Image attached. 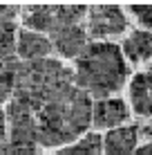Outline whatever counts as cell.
<instances>
[{"mask_svg": "<svg viewBox=\"0 0 152 155\" xmlns=\"http://www.w3.org/2000/svg\"><path fill=\"white\" fill-rule=\"evenodd\" d=\"M74 83L83 92L96 99H107L116 94L128 81V61L114 43L94 41L83 50L74 63Z\"/></svg>", "mask_w": 152, "mask_h": 155, "instance_id": "7a4b0ae2", "label": "cell"}, {"mask_svg": "<svg viewBox=\"0 0 152 155\" xmlns=\"http://www.w3.org/2000/svg\"><path fill=\"white\" fill-rule=\"evenodd\" d=\"M130 106L137 117H152V72H137L130 79Z\"/></svg>", "mask_w": 152, "mask_h": 155, "instance_id": "8fae6325", "label": "cell"}, {"mask_svg": "<svg viewBox=\"0 0 152 155\" xmlns=\"http://www.w3.org/2000/svg\"><path fill=\"white\" fill-rule=\"evenodd\" d=\"M130 119V108L121 97H107V99H96L92 106V126L101 130H112Z\"/></svg>", "mask_w": 152, "mask_h": 155, "instance_id": "52a82bcc", "label": "cell"}, {"mask_svg": "<svg viewBox=\"0 0 152 155\" xmlns=\"http://www.w3.org/2000/svg\"><path fill=\"white\" fill-rule=\"evenodd\" d=\"M141 128L139 126H119L103 137V155H134L139 148Z\"/></svg>", "mask_w": 152, "mask_h": 155, "instance_id": "9c48e42d", "label": "cell"}, {"mask_svg": "<svg viewBox=\"0 0 152 155\" xmlns=\"http://www.w3.org/2000/svg\"><path fill=\"white\" fill-rule=\"evenodd\" d=\"M134 155H152V142L143 144V146H139V148H137V153H134Z\"/></svg>", "mask_w": 152, "mask_h": 155, "instance_id": "ac0fdd59", "label": "cell"}, {"mask_svg": "<svg viewBox=\"0 0 152 155\" xmlns=\"http://www.w3.org/2000/svg\"><path fill=\"white\" fill-rule=\"evenodd\" d=\"M5 115H7V121H9L7 155H38L40 140H38L36 113L11 99Z\"/></svg>", "mask_w": 152, "mask_h": 155, "instance_id": "5b68a950", "label": "cell"}, {"mask_svg": "<svg viewBox=\"0 0 152 155\" xmlns=\"http://www.w3.org/2000/svg\"><path fill=\"white\" fill-rule=\"evenodd\" d=\"M70 81H74V72L67 70L56 58L23 63V65H18L14 101L38 113L45 101Z\"/></svg>", "mask_w": 152, "mask_h": 155, "instance_id": "3957f363", "label": "cell"}, {"mask_svg": "<svg viewBox=\"0 0 152 155\" xmlns=\"http://www.w3.org/2000/svg\"><path fill=\"white\" fill-rule=\"evenodd\" d=\"M7 115H5V110L0 108V155H7Z\"/></svg>", "mask_w": 152, "mask_h": 155, "instance_id": "e0dca14e", "label": "cell"}, {"mask_svg": "<svg viewBox=\"0 0 152 155\" xmlns=\"http://www.w3.org/2000/svg\"><path fill=\"white\" fill-rule=\"evenodd\" d=\"M87 36L98 43H110L128 31V16L119 5H92L87 7Z\"/></svg>", "mask_w": 152, "mask_h": 155, "instance_id": "8992f818", "label": "cell"}, {"mask_svg": "<svg viewBox=\"0 0 152 155\" xmlns=\"http://www.w3.org/2000/svg\"><path fill=\"white\" fill-rule=\"evenodd\" d=\"M92 97L70 81L56 90L36 113L40 146L78 142L92 124Z\"/></svg>", "mask_w": 152, "mask_h": 155, "instance_id": "6da1fadb", "label": "cell"}, {"mask_svg": "<svg viewBox=\"0 0 152 155\" xmlns=\"http://www.w3.org/2000/svg\"><path fill=\"white\" fill-rule=\"evenodd\" d=\"M18 5H0V63L11 61L18 43V29H16V16Z\"/></svg>", "mask_w": 152, "mask_h": 155, "instance_id": "7c38bea8", "label": "cell"}, {"mask_svg": "<svg viewBox=\"0 0 152 155\" xmlns=\"http://www.w3.org/2000/svg\"><path fill=\"white\" fill-rule=\"evenodd\" d=\"M121 52L125 61L132 65H143L152 58V31L132 29L121 43Z\"/></svg>", "mask_w": 152, "mask_h": 155, "instance_id": "4fadbf2b", "label": "cell"}, {"mask_svg": "<svg viewBox=\"0 0 152 155\" xmlns=\"http://www.w3.org/2000/svg\"><path fill=\"white\" fill-rule=\"evenodd\" d=\"M18 65L14 58L11 61L0 63V106L7 104L9 99H14L16 92V77H18Z\"/></svg>", "mask_w": 152, "mask_h": 155, "instance_id": "9a60e30c", "label": "cell"}, {"mask_svg": "<svg viewBox=\"0 0 152 155\" xmlns=\"http://www.w3.org/2000/svg\"><path fill=\"white\" fill-rule=\"evenodd\" d=\"M16 52L25 63H31V61L49 58V54L54 52V45H51V38L45 34H38V31H31V29H20Z\"/></svg>", "mask_w": 152, "mask_h": 155, "instance_id": "30bf717a", "label": "cell"}, {"mask_svg": "<svg viewBox=\"0 0 152 155\" xmlns=\"http://www.w3.org/2000/svg\"><path fill=\"white\" fill-rule=\"evenodd\" d=\"M128 9L137 18V23L145 27V31H152V5H130Z\"/></svg>", "mask_w": 152, "mask_h": 155, "instance_id": "2e32d148", "label": "cell"}, {"mask_svg": "<svg viewBox=\"0 0 152 155\" xmlns=\"http://www.w3.org/2000/svg\"><path fill=\"white\" fill-rule=\"evenodd\" d=\"M49 38H51V45H54V52L60 58H74V61L83 54V50L90 45V43H87L90 36H87V29L83 27V25H70V27L56 31Z\"/></svg>", "mask_w": 152, "mask_h": 155, "instance_id": "ba28073f", "label": "cell"}, {"mask_svg": "<svg viewBox=\"0 0 152 155\" xmlns=\"http://www.w3.org/2000/svg\"><path fill=\"white\" fill-rule=\"evenodd\" d=\"M85 14V5H29L23 14V25L25 29L54 36L70 25H81Z\"/></svg>", "mask_w": 152, "mask_h": 155, "instance_id": "277c9868", "label": "cell"}, {"mask_svg": "<svg viewBox=\"0 0 152 155\" xmlns=\"http://www.w3.org/2000/svg\"><path fill=\"white\" fill-rule=\"evenodd\" d=\"M101 151H103L101 135L98 133H87L78 142L70 144V146H63L60 151H56L51 155H101Z\"/></svg>", "mask_w": 152, "mask_h": 155, "instance_id": "5bb4252c", "label": "cell"}]
</instances>
